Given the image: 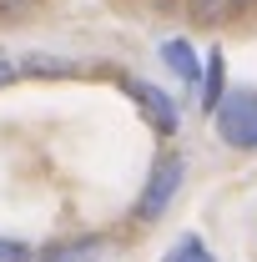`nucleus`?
I'll return each instance as SVG.
<instances>
[{"instance_id": "1", "label": "nucleus", "mask_w": 257, "mask_h": 262, "mask_svg": "<svg viewBox=\"0 0 257 262\" xmlns=\"http://www.w3.org/2000/svg\"><path fill=\"white\" fill-rule=\"evenodd\" d=\"M182 182H187V157L182 151H161L152 171H146V182H141V202L131 207V217L136 222H161L166 212H172V202L182 196Z\"/></svg>"}, {"instance_id": "2", "label": "nucleus", "mask_w": 257, "mask_h": 262, "mask_svg": "<svg viewBox=\"0 0 257 262\" xmlns=\"http://www.w3.org/2000/svg\"><path fill=\"white\" fill-rule=\"evenodd\" d=\"M212 126L232 151H257V91H227L212 111Z\"/></svg>"}, {"instance_id": "3", "label": "nucleus", "mask_w": 257, "mask_h": 262, "mask_svg": "<svg viewBox=\"0 0 257 262\" xmlns=\"http://www.w3.org/2000/svg\"><path fill=\"white\" fill-rule=\"evenodd\" d=\"M121 86H126V96L136 101L141 121L157 131V136H177V126H182V111H177V101L166 96L157 81H136V76H126Z\"/></svg>"}, {"instance_id": "4", "label": "nucleus", "mask_w": 257, "mask_h": 262, "mask_svg": "<svg viewBox=\"0 0 257 262\" xmlns=\"http://www.w3.org/2000/svg\"><path fill=\"white\" fill-rule=\"evenodd\" d=\"M161 61H166V71H172L182 86H197V91H202V61H197L192 40H182V35L161 40Z\"/></svg>"}, {"instance_id": "5", "label": "nucleus", "mask_w": 257, "mask_h": 262, "mask_svg": "<svg viewBox=\"0 0 257 262\" xmlns=\"http://www.w3.org/2000/svg\"><path fill=\"white\" fill-rule=\"evenodd\" d=\"M182 5H187V15H192L197 26H227L242 10H252L257 0H182Z\"/></svg>"}, {"instance_id": "6", "label": "nucleus", "mask_w": 257, "mask_h": 262, "mask_svg": "<svg viewBox=\"0 0 257 262\" xmlns=\"http://www.w3.org/2000/svg\"><path fill=\"white\" fill-rule=\"evenodd\" d=\"M222 96H227V61H222V51H212L202 61V111H217Z\"/></svg>"}, {"instance_id": "7", "label": "nucleus", "mask_w": 257, "mask_h": 262, "mask_svg": "<svg viewBox=\"0 0 257 262\" xmlns=\"http://www.w3.org/2000/svg\"><path fill=\"white\" fill-rule=\"evenodd\" d=\"M101 247H106V237H71V242H56V247H46L35 257L40 262H86V257H96Z\"/></svg>"}, {"instance_id": "8", "label": "nucleus", "mask_w": 257, "mask_h": 262, "mask_svg": "<svg viewBox=\"0 0 257 262\" xmlns=\"http://www.w3.org/2000/svg\"><path fill=\"white\" fill-rule=\"evenodd\" d=\"M15 71H20V76H76V61L31 51V56H20V61H15Z\"/></svg>"}, {"instance_id": "9", "label": "nucleus", "mask_w": 257, "mask_h": 262, "mask_svg": "<svg viewBox=\"0 0 257 262\" xmlns=\"http://www.w3.org/2000/svg\"><path fill=\"white\" fill-rule=\"evenodd\" d=\"M166 262H217V257L207 252V242H202L197 232H187V237H182V242L166 252Z\"/></svg>"}, {"instance_id": "10", "label": "nucleus", "mask_w": 257, "mask_h": 262, "mask_svg": "<svg viewBox=\"0 0 257 262\" xmlns=\"http://www.w3.org/2000/svg\"><path fill=\"white\" fill-rule=\"evenodd\" d=\"M31 242H20V237H0V262H31Z\"/></svg>"}, {"instance_id": "11", "label": "nucleus", "mask_w": 257, "mask_h": 262, "mask_svg": "<svg viewBox=\"0 0 257 262\" xmlns=\"http://www.w3.org/2000/svg\"><path fill=\"white\" fill-rule=\"evenodd\" d=\"M35 5L40 0H0V20H26V15H35Z\"/></svg>"}, {"instance_id": "12", "label": "nucleus", "mask_w": 257, "mask_h": 262, "mask_svg": "<svg viewBox=\"0 0 257 262\" xmlns=\"http://www.w3.org/2000/svg\"><path fill=\"white\" fill-rule=\"evenodd\" d=\"M15 76H20L15 66H5V61H0V86H5V81H15Z\"/></svg>"}]
</instances>
